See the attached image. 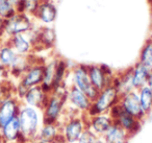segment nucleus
Instances as JSON below:
<instances>
[{"label": "nucleus", "instance_id": "f8f14e48", "mask_svg": "<svg viewBox=\"0 0 152 143\" xmlns=\"http://www.w3.org/2000/svg\"><path fill=\"white\" fill-rule=\"evenodd\" d=\"M21 105V100L16 96L7 97L0 101V128L18 117Z\"/></svg>", "mask_w": 152, "mask_h": 143}, {"label": "nucleus", "instance_id": "1a4fd4ad", "mask_svg": "<svg viewBox=\"0 0 152 143\" xmlns=\"http://www.w3.org/2000/svg\"><path fill=\"white\" fill-rule=\"evenodd\" d=\"M88 73L93 86L98 91L103 90L104 88L110 86L114 83L116 74L113 72L112 68L106 65H88Z\"/></svg>", "mask_w": 152, "mask_h": 143}, {"label": "nucleus", "instance_id": "a211bd4d", "mask_svg": "<svg viewBox=\"0 0 152 143\" xmlns=\"http://www.w3.org/2000/svg\"><path fill=\"white\" fill-rule=\"evenodd\" d=\"M113 85L117 88L120 95L134 91L135 89L132 83V67L120 72L119 74H116Z\"/></svg>", "mask_w": 152, "mask_h": 143}, {"label": "nucleus", "instance_id": "bb28decb", "mask_svg": "<svg viewBox=\"0 0 152 143\" xmlns=\"http://www.w3.org/2000/svg\"><path fill=\"white\" fill-rule=\"evenodd\" d=\"M16 13L17 11L9 0H0V16L1 17L4 19H9Z\"/></svg>", "mask_w": 152, "mask_h": 143}, {"label": "nucleus", "instance_id": "f257e3e1", "mask_svg": "<svg viewBox=\"0 0 152 143\" xmlns=\"http://www.w3.org/2000/svg\"><path fill=\"white\" fill-rule=\"evenodd\" d=\"M68 86L66 83L55 87L49 94L45 107L43 108V120L47 123H59L67 102Z\"/></svg>", "mask_w": 152, "mask_h": 143}, {"label": "nucleus", "instance_id": "0eeeda50", "mask_svg": "<svg viewBox=\"0 0 152 143\" xmlns=\"http://www.w3.org/2000/svg\"><path fill=\"white\" fill-rule=\"evenodd\" d=\"M34 25V19L26 13L17 12L11 18L5 19L4 24V39L13 37L15 35H21L28 32Z\"/></svg>", "mask_w": 152, "mask_h": 143}, {"label": "nucleus", "instance_id": "473e14b6", "mask_svg": "<svg viewBox=\"0 0 152 143\" xmlns=\"http://www.w3.org/2000/svg\"><path fill=\"white\" fill-rule=\"evenodd\" d=\"M51 143H67V141H66L61 136H59V137H57L55 140H53Z\"/></svg>", "mask_w": 152, "mask_h": 143}, {"label": "nucleus", "instance_id": "f03ea898", "mask_svg": "<svg viewBox=\"0 0 152 143\" xmlns=\"http://www.w3.org/2000/svg\"><path fill=\"white\" fill-rule=\"evenodd\" d=\"M18 119L24 140L29 142L37 139L39 130L44 123L42 110L22 103L18 114Z\"/></svg>", "mask_w": 152, "mask_h": 143}, {"label": "nucleus", "instance_id": "4c0bfd02", "mask_svg": "<svg viewBox=\"0 0 152 143\" xmlns=\"http://www.w3.org/2000/svg\"><path fill=\"white\" fill-rule=\"evenodd\" d=\"M149 39H151V40H152V32H151V36H150V38Z\"/></svg>", "mask_w": 152, "mask_h": 143}, {"label": "nucleus", "instance_id": "ddd939ff", "mask_svg": "<svg viewBox=\"0 0 152 143\" xmlns=\"http://www.w3.org/2000/svg\"><path fill=\"white\" fill-rule=\"evenodd\" d=\"M57 17V9L53 0H41L39 7L32 16L41 25H51Z\"/></svg>", "mask_w": 152, "mask_h": 143}, {"label": "nucleus", "instance_id": "4be33fe9", "mask_svg": "<svg viewBox=\"0 0 152 143\" xmlns=\"http://www.w3.org/2000/svg\"><path fill=\"white\" fill-rule=\"evenodd\" d=\"M149 75L150 71L141 63L137 62L134 66H132V83L135 90L137 91L147 85Z\"/></svg>", "mask_w": 152, "mask_h": 143}, {"label": "nucleus", "instance_id": "4468645a", "mask_svg": "<svg viewBox=\"0 0 152 143\" xmlns=\"http://www.w3.org/2000/svg\"><path fill=\"white\" fill-rule=\"evenodd\" d=\"M113 124L114 120L110 113L88 116V128L92 130L98 138H102Z\"/></svg>", "mask_w": 152, "mask_h": 143}, {"label": "nucleus", "instance_id": "7c9ffc66", "mask_svg": "<svg viewBox=\"0 0 152 143\" xmlns=\"http://www.w3.org/2000/svg\"><path fill=\"white\" fill-rule=\"evenodd\" d=\"M10 2L12 3L14 7L16 9V11L21 13V7H22V0H9Z\"/></svg>", "mask_w": 152, "mask_h": 143}, {"label": "nucleus", "instance_id": "aec40b11", "mask_svg": "<svg viewBox=\"0 0 152 143\" xmlns=\"http://www.w3.org/2000/svg\"><path fill=\"white\" fill-rule=\"evenodd\" d=\"M102 138L105 143H128L131 137L122 128L114 123Z\"/></svg>", "mask_w": 152, "mask_h": 143}, {"label": "nucleus", "instance_id": "393cba45", "mask_svg": "<svg viewBox=\"0 0 152 143\" xmlns=\"http://www.w3.org/2000/svg\"><path fill=\"white\" fill-rule=\"evenodd\" d=\"M139 63L145 66L150 72H152V40L148 39L144 43L139 57Z\"/></svg>", "mask_w": 152, "mask_h": 143}, {"label": "nucleus", "instance_id": "2f4dec72", "mask_svg": "<svg viewBox=\"0 0 152 143\" xmlns=\"http://www.w3.org/2000/svg\"><path fill=\"white\" fill-rule=\"evenodd\" d=\"M4 24L5 19L0 16V40H3L4 38Z\"/></svg>", "mask_w": 152, "mask_h": 143}, {"label": "nucleus", "instance_id": "9b49d317", "mask_svg": "<svg viewBox=\"0 0 152 143\" xmlns=\"http://www.w3.org/2000/svg\"><path fill=\"white\" fill-rule=\"evenodd\" d=\"M119 105L122 108L123 111L130 114L131 116L135 117L137 119L141 120V121H144V120L148 117V116L144 113L143 109H142V107H141L139 94H137V90L121 95L120 100H119Z\"/></svg>", "mask_w": 152, "mask_h": 143}, {"label": "nucleus", "instance_id": "9d476101", "mask_svg": "<svg viewBox=\"0 0 152 143\" xmlns=\"http://www.w3.org/2000/svg\"><path fill=\"white\" fill-rule=\"evenodd\" d=\"M93 101L81 90L71 85L68 88L66 107L80 115H88Z\"/></svg>", "mask_w": 152, "mask_h": 143}, {"label": "nucleus", "instance_id": "a878e982", "mask_svg": "<svg viewBox=\"0 0 152 143\" xmlns=\"http://www.w3.org/2000/svg\"><path fill=\"white\" fill-rule=\"evenodd\" d=\"M11 96H15V85L12 83L11 80H0V101Z\"/></svg>", "mask_w": 152, "mask_h": 143}, {"label": "nucleus", "instance_id": "5701e85b", "mask_svg": "<svg viewBox=\"0 0 152 143\" xmlns=\"http://www.w3.org/2000/svg\"><path fill=\"white\" fill-rule=\"evenodd\" d=\"M18 55H17L16 51L4 40L1 42L0 44V65L10 70L17 60Z\"/></svg>", "mask_w": 152, "mask_h": 143}, {"label": "nucleus", "instance_id": "b1692460", "mask_svg": "<svg viewBox=\"0 0 152 143\" xmlns=\"http://www.w3.org/2000/svg\"><path fill=\"white\" fill-rule=\"evenodd\" d=\"M137 94L144 113L149 116L152 112V90L148 86H144L137 90Z\"/></svg>", "mask_w": 152, "mask_h": 143}, {"label": "nucleus", "instance_id": "6ab92c4d", "mask_svg": "<svg viewBox=\"0 0 152 143\" xmlns=\"http://www.w3.org/2000/svg\"><path fill=\"white\" fill-rule=\"evenodd\" d=\"M57 60L58 57H52V59L45 61L44 67V78H43V84L41 86L50 94L53 90V84H54V76L55 70H56Z\"/></svg>", "mask_w": 152, "mask_h": 143}, {"label": "nucleus", "instance_id": "6e6552de", "mask_svg": "<svg viewBox=\"0 0 152 143\" xmlns=\"http://www.w3.org/2000/svg\"><path fill=\"white\" fill-rule=\"evenodd\" d=\"M110 115L112 116L114 123L122 128L130 137L137 135L141 130L142 125H143V121L137 119L130 114L123 111L122 108L119 105V103L110 110Z\"/></svg>", "mask_w": 152, "mask_h": 143}, {"label": "nucleus", "instance_id": "2eb2a0df", "mask_svg": "<svg viewBox=\"0 0 152 143\" xmlns=\"http://www.w3.org/2000/svg\"><path fill=\"white\" fill-rule=\"evenodd\" d=\"M48 97L49 93L42 86H36L28 89L26 94L21 99V102L29 107L43 110L48 100Z\"/></svg>", "mask_w": 152, "mask_h": 143}, {"label": "nucleus", "instance_id": "c9c22d12", "mask_svg": "<svg viewBox=\"0 0 152 143\" xmlns=\"http://www.w3.org/2000/svg\"><path fill=\"white\" fill-rule=\"evenodd\" d=\"M94 143H105V142H104L103 138H97V139H96V141H95Z\"/></svg>", "mask_w": 152, "mask_h": 143}, {"label": "nucleus", "instance_id": "c756f323", "mask_svg": "<svg viewBox=\"0 0 152 143\" xmlns=\"http://www.w3.org/2000/svg\"><path fill=\"white\" fill-rule=\"evenodd\" d=\"M11 73H10V70L7 68L3 67V66L0 65V80H11Z\"/></svg>", "mask_w": 152, "mask_h": 143}, {"label": "nucleus", "instance_id": "f704fd0d", "mask_svg": "<svg viewBox=\"0 0 152 143\" xmlns=\"http://www.w3.org/2000/svg\"><path fill=\"white\" fill-rule=\"evenodd\" d=\"M26 143H48V142H46V141H43V140H40V139H34V140H32V141H29V142H26Z\"/></svg>", "mask_w": 152, "mask_h": 143}, {"label": "nucleus", "instance_id": "f3484780", "mask_svg": "<svg viewBox=\"0 0 152 143\" xmlns=\"http://www.w3.org/2000/svg\"><path fill=\"white\" fill-rule=\"evenodd\" d=\"M4 41L16 51L17 55H29L34 53V47L26 34L15 35L13 37L4 39Z\"/></svg>", "mask_w": 152, "mask_h": 143}, {"label": "nucleus", "instance_id": "412c9836", "mask_svg": "<svg viewBox=\"0 0 152 143\" xmlns=\"http://www.w3.org/2000/svg\"><path fill=\"white\" fill-rule=\"evenodd\" d=\"M61 136V126L58 123H47L44 122L41 126L40 130L38 133L37 138L40 140L46 141L48 143H51L53 140Z\"/></svg>", "mask_w": 152, "mask_h": 143}, {"label": "nucleus", "instance_id": "7ed1b4c3", "mask_svg": "<svg viewBox=\"0 0 152 143\" xmlns=\"http://www.w3.org/2000/svg\"><path fill=\"white\" fill-rule=\"evenodd\" d=\"M44 67L45 61L38 57L34 64L22 74L21 77L18 80V83L15 85V96L21 100L26 94L28 89L36 86H41L44 78Z\"/></svg>", "mask_w": 152, "mask_h": 143}, {"label": "nucleus", "instance_id": "72a5a7b5", "mask_svg": "<svg viewBox=\"0 0 152 143\" xmlns=\"http://www.w3.org/2000/svg\"><path fill=\"white\" fill-rule=\"evenodd\" d=\"M146 86H148L152 90V72H150L149 78H148V82H147V85H146Z\"/></svg>", "mask_w": 152, "mask_h": 143}, {"label": "nucleus", "instance_id": "423d86ee", "mask_svg": "<svg viewBox=\"0 0 152 143\" xmlns=\"http://www.w3.org/2000/svg\"><path fill=\"white\" fill-rule=\"evenodd\" d=\"M71 85L81 90L92 101L97 97L99 91L93 86L88 73V65L78 64L70 70Z\"/></svg>", "mask_w": 152, "mask_h": 143}, {"label": "nucleus", "instance_id": "dca6fc26", "mask_svg": "<svg viewBox=\"0 0 152 143\" xmlns=\"http://www.w3.org/2000/svg\"><path fill=\"white\" fill-rule=\"evenodd\" d=\"M0 137L2 143H26L22 137L19 119L16 117L0 128Z\"/></svg>", "mask_w": 152, "mask_h": 143}, {"label": "nucleus", "instance_id": "cd10ccee", "mask_svg": "<svg viewBox=\"0 0 152 143\" xmlns=\"http://www.w3.org/2000/svg\"><path fill=\"white\" fill-rule=\"evenodd\" d=\"M41 0H22L21 13H26L29 16H34L40 4Z\"/></svg>", "mask_w": 152, "mask_h": 143}, {"label": "nucleus", "instance_id": "20e7f679", "mask_svg": "<svg viewBox=\"0 0 152 143\" xmlns=\"http://www.w3.org/2000/svg\"><path fill=\"white\" fill-rule=\"evenodd\" d=\"M61 136L67 143H76L88 128V115H73L64 117L59 121Z\"/></svg>", "mask_w": 152, "mask_h": 143}, {"label": "nucleus", "instance_id": "e433bc0d", "mask_svg": "<svg viewBox=\"0 0 152 143\" xmlns=\"http://www.w3.org/2000/svg\"><path fill=\"white\" fill-rule=\"evenodd\" d=\"M148 1H149V3L151 4V7H152V0H148Z\"/></svg>", "mask_w": 152, "mask_h": 143}, {"label": "nucleus", "instance_id": "39448f33", "mask_svg": "<svg viewBox=\"0 0 152 143\" xmlns=\"http://www.w3.org/2000/svg\"><path fill=\"white\" fill-rule=\"evenodd\" d=\"M120 97V93L114 85L104 88L103 90L99 91L97 97L93 100L88 116L110 113V110L119 103Z\"/></svg>", "mask_w": 152, "mask_h": 143}, {"label": "nucleus", "instance_id": "c85d7f7f", "mask_svg": "<svg viewBox=\"0 0 152 143\" xmlns=\"http://www.w3.org/2000/svg\"><path fill=\"white\" fill-rule=\"evenodd\" d=\"M97 138L98 137H96V135L87 128L76 143H94Z\"/></svg>", "mask_w": 152, "mask_h": 143}]
</instances>
